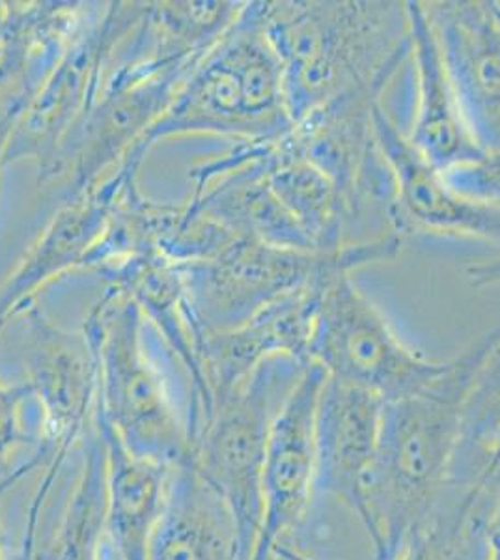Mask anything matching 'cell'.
Returning a JSON list of instances; mask_svg holds the SVG:
<instances>
[{"label": "cell", "instance_id": "obj_1", "mask_svg": "<svg viewBox=\"0 0 500 560\" xmlns=\"http://www.w3.org/2000/svg\"><path fill=\"white\" fill-rule=\"evenodd\" d=\"M499 332L500 324L462 355L444 361L417 393L383 404L362 522L374 560L398 559L430 522L449 485L470 385Z\"/></svg>", "mask_w": 500, "mask_h": 560}, {"label": "cell", "instance_id": "obj_2", "mask_svg": "<svg viewBox=\"0 0 500 560\" xmlns=\"http://www.w3.org/2000/svg\"><path fill=\"white\" fill-rule=\"evenodd\" d=\"M258 10L293 124L346 94L385 96L411 60L407 2L267 0Z\"/></svg>", "mask_w": 500, "mask_h": 560}, {"label": "cell", "instance_id": "obj_3", "mask_svg": "<svg viewBox=\"0 0 500 560\" xmlns=\"http://www.w3.org/2000/svg\"><path fill=\"white\" fill-rule=\"evenodd\" d=\"M144 319L139 303L116 284L86 318L84 337L97 361V415L129 453L176 467L190 459L197 424L153 355Z\"/></svg>", "mask_w": 500, "mask_h": 560}, {"label": "cell", "instance_id": "obj_4", "mask_svg": "<svg viewBox=\"0 0 500 560\" xmlns=\"http://www.w3.org/2000/svg\"><path fill=\"white\" fill-rule=\"evenodd\" d=\"M292 128L279 58L264 33L258 2H247L139 144L152 150L159 140L185 135L264 144L284 139Z\"/></svg>", "mask_w": 500, "mask_h": 560}, {"label": "cell", "instance_id": "obj_5", "mask_svg": "<svg viewBox=\"0 0 500 560\" xmlns=\"http://www.w3.org/2000/svg\"><path fill=\"white\" fill-rule=\"evenodd\" d=\"M399 234L354 243L336 253L275 247L235 237L208 260L177 266L200 338L237 329L275 301L336 273L398 258Z\"/></svg>", "mask_w": 500, "mask_h": 560}, {"label": "cell", "instance_id": "obj_6", "mask_svg": "<svg viewBox=\"0 0 500 560\" xmlns=\"http://www.w3.org/2000/svg\"><path fill=\"white\" fill-rule=\"evenodd\" d=\"M311 361L266 359L213 409L198 433L190 462L234 517L240 560H251L261 522V472L272 424Z\"/></svg>", "mask_w": 500, "mask_h": 560}, {"label": "cell", "instance_id": "obj_7", "mask_svg": "<svg viewBox=\"0 0 500 560\" xmlns=\"http://www.w3.org/2000/svg\"><path fill=\"white\" fill-rule=\"evenodd\" d=\"M148 10L150 4L142 2H113L100 20L84 26L18 116L4 165L34 160L39 184L60 178L63 148L94 107L116 52L133 36Z\"/></svg>", "mask_w": 500, "mask_h": 560}, {"label": "cell", "instance_id": "obj_8", "mask_svg": "<svg viewBox=\"0 0 500 560\" xmlns=\"http://www.w3.org/2000/svg\"><path fill=\"white\" fill-rule=\"evenodd\" d=\"M309 359L327 376L367 388L383 401L417 393L444 366L404 345L351 273L335 275L325 284Z\"/></svg>", "mask_w": 500, "mask_h": 560}, {"label": "cell", "instance_id": "obj_9", "mask_svg": "<svg viewBox=\"0 0 500 560\" xmlns=\"http://www.w3.org/2000/svg\"><path fill=\"white\" fill-rule=\"evenodd\" d=\"M325 370L309 363L272 424L261 472V522L251 560H271L288 540L324 538L316 514V411Z\"/></svg>", "mask_w": 500, "mask_h": 560}, {"label": "cell", "instance_id": "obj_10", "mask_svg": "<svg viewBox=\"0 0 500 560\" xmlns=\"http://www.w3.org/2000/svg\"><path fill=\"white\" fill-rule=\"evenodd\" d=\"M25 319L26 383L44 419L51 464L68 459L73 446L94 427L97 411V361L89 338L71 335L45 316L38 301L18 314Z\"/></svg>", "mask_w": 500, "mask_h": 560}, {"label": "cell", "instance_id": "obj_11", "mask_svg": "<svg viewBox=\"0 0 500 560\" xmlns=\"http://www.w3.org/2000/svg\"><path fill=\"white\" fill-rule=\"evenodd\" d=\"M465 126L481 152L500 150V13L495 0L422 2Z\"/></svg>", "mask_w": 500, "mask_h": 560}, {"label": "cell", "instance_id": "obj_12", "mask_svg": "<svg viewBox=\"0 0 500 560\" xmlns=\"http://www.w3.org/2000/svg\"><path fill=\"white\" fill-rule=\"evenodd\" d=\"M147 155V150L135 147L102 184L63 202L18 269L0 287V329H7L10 319L18 318L45 284L71 269L89 268L90 256L107 236L124 187L139 174Z\"/></svg>", "mask_w": 500, "mask_h": 560}, {"label": "cell", "instance_id": "obj_13", "mask_svg": "<svg viewBox=\"0 0 500 560\" xmlns=\"http://www.w3.org/2000/svg\"><path fill=\"white\" fill-rule=\"evenodd\" d=\"M374 133L393 173L399 236L465 237L500 247V208L454 191L443 173L411 147L383 103L374 108Z\"/></svg>", "mask_w": 500, "mask_h": 560}, {"label": "cell", "instance_id": "obj_14", "mask_svg": "<svg viewBox=\"0 0 500 560\" xmlns=\"http://www.w3.org/2000/svg\"><path fill=\"white\" fill-rule=\"evenodd\" d=\"M383 398L367 388L325 377L316 411V501L335 499L359 522L380 441Z\"/></svg>", "mask_w": 500, "mask_h": 560}, {"label": "cell", "instance_id": "obj_15", "mask_svg": "<svg viewBox=\"0 0 500 560\" xmlns=\"http://www.w3.org/2000/svg\"><path fill=\"white\" fill-rule=\"evenodd\" d=\"M333 277L275 301L237 329L200 338V364L211 400L229 393L271 357L311 361L309 346L314 318L325 284Z\"/></svg>", "mask_w": 500, "mask_h": 560}, {"label": "cell", "instance_id": "obj_16", "mask_svg": "<svg viewBox=\"0 0 500 560\" xmlns=\"http://www.w3.org/2000/svg\"><path fill=\"white\" fill-rule=\"evenodd\" d=\"M407 12L411 21L409 65L415 83V105L411 124L404 133L426 161L446 173L480 158L481 150L465 126L422 2L409 0Z\"/></svg>", "mask_w": 500, "mask_h": 560}, {"label": "cell", "instance_id": "obj_17", "mask_svg": "<svg viewBox=\"0 0 500 560\" xmlns=\"http://www.w3.org/2000/svg\"><path fill=\"white\" fill-rule=\"evenodd\" d=\"M95 428L105 448V559L150 560L174 467L129 453L97 411Z\"/></svg>", "mask_w": 500, "mask_h": 560}, {"label": "cell", "instance_id": "obj_18", "mask_svg": "<svg viewBox=\"0 0 500 560\" xmlns=\"http://www.w3.org/2000/svg\"><path fill=\"white\" fill-rule=\"evenodd\" d=\"M150 560H240L234 517L190 459L172 469Z\"/></svg>", "mask_w": 500, "mask_h": 560}, {"label": "cell", "instance_id": "obj_19", "mask_svg": "<svg viewBox=\"0 0 500 560\" xmlns=\"http://www.w3.org/2000/svg\"><path fill=\"white\" fill-rule=\"evenodd\" d=\"M266 176L272 192L301 224L312 247L319 253L348 247V223L340 192L286 137L269 148Z\"/></svg>", "mask_w": 500, "mask_h": 560}, {"label": "cell", "instance_id": "obj_20", "mask_svg": "<svg viewBox=\"0 0 500 560\" xmlns=\"http://www.w3.org/2000/svg\"><path fill=\"white\" fill-rule=\"evenodd\" d=\"M497 497L481 486L449 482L430 522L394 560H465L486 541Z\"/></svg>", "mask_w": 500, "mask_h": 560}, {"label": "cell", "instance_id": "obj_21", "mask_svg": "<svg viewBox=\"0 0 500 560\" xmlns=\"http://www.w3.org/2000/svg\"><path fill=\"white\" fill-rule=\"evenodd\" d=\"M84 459L70 501L63 510L49 560L105 559V448L97 428L84 438Z\"/></svg>", "mask_w": 500, "mask_h": 560}, {"label": "cell", "instance_id": "obj_22", "mask_svg": "<svg viewBox=\"0 0 500 560\" xmlns=\"http://www.w3.org/2000/svg\"><path fill=\"white\" fill-rule=\"evenodd\" d=\"M500 435V332L470 385L449 482L480 486L486 458Z\"/></svg>", "mask_w": 500, "mask_h": 560}, {"label": "cell", "instance_id": "obj_23", "mask_svg": "<svg viewBox=\"0 0 500 560\" xmlns=\"http://www.w3.org/2000/svg\"><path fill=\"white\" fill-rule=\"evenodd\" d=\"M49 464L42 409L31 385L0 382V482L15 486L28 472Z\"/></svg>", "mask_w": 500, "mask_h": 560}, {"label": "cell", "instance_id": "obj_24", "mask_svg": "<svg viewBox=\"0 0 500 560\" xmlns=\"http://www.w3.org/2000/svg\"><path fill=\"white\" fill-rule=\"evenodd\" d=\"M446 184L478 205L500 208V150L481 152L480 158L443 173Z\"/></svg>", "mask_w": 500, "mask_h": 560}, {"label": "cell", "instance_id": "obj_25", "mask_svg": "<svg viewBox=\"0 0 500 560\" xmlns=\"http://www.w3.org/2000/svg\"><path fill=\"white\" fill-rule=\"evenodd\" d=\"M53 486L39 482L38 488L34 491L28 514H26L25 535L21 541L20 551H18V560H39L38 555V525L44 510L45 501L51 493Z\"/></svg>", "mask_w": 500, "mask_h": 560}, {"label": "cell", "instance_id": "obj_26", "mask_svg": "<svg viewBox=\"0 0 500 560\" xmlns=\"http://www.w3.org/2000/svg\"><path fill=\"white\" fill-rule=\"evenodd\" d=\"M25 107L26 103L23 100H18V97L0 100V168L4 166V152H7L10 131H12L13 124Z\"/></svg>", "mask_w": 500, "mask_h": 560}, {"label": "cell", "instance_id": "obj_27", "mask_svg": "<svg viewBox=\"0 0 500 560\" xmlns=\"http://www.w3.org/2000/svg\"><path fill=\"white\" fill-rule=\"evenodd\" d=\"M470 287L484 288L500 284V256L488 260L473 261L465 268Z\"/></svg>", "mask_w": 500, "mask_h": 560}, {"label": "cell", "instance_id": "obj_28", "mask_svg": "<svg viewBox=\"0 0 500 560\" xmlns=\"http://www.w3.org/2000/svg\"><path fill=\"white\" fill-rule=\"evenodd\" d=\"M317 544L306 541L288 540L272 549L271 560H319L314 551Z\"/></svg>", "mask_w": 500, "mask_h": 560}, {"label": "cell", "instance_id": "obj_29", "mask_svg": "<svg viewBox=\"0 0 500 560\" xmlns=\"http://www.w3.org/2000/svg\"><path fill=\"white\" fill-rule=\"evenodd\" d=\"M480 486L484 490L491 491L493 495L500 497V435L499 440L495 441V445L491 446L488 458H486Z\"/></svg>", "mask_w": 500, "mask_h": 560}, {"label": "cell", "instance_id": "obj_30", "mask_svg": "<svg viewBox=\"0 0 500 560\" xmlns=\"http://www.w3.org/2000/svg\"><path fill=\"white\" fill-rule=\"evenodd\" d=\"M486 560H500V497L486 536Z\"/></svg>", "mask_w": 500, "mask_h": 560}, {"label": "cell", "instance_id": "obj_31", "mask_svg": "<svg viewBox=\"0 0 500 560\" xmlns=\"http://www.w3.org/2000/svg\"><path fill=\"white\" fill-rule=\"evenodd\" d=\"M13 486L0 482V560H18V553H12L10 544H8L7 528L2 522V504H4V497L8 491L12 490Z\"/></svg>", "mask_w": 500, "mask_h": 560}, {"label": "cell", "instance_id": "obj_32", "mask_svg": "<svg viewBox=\"0 0 500 560\" xmlns=\"http://www.w3.org/2000/svg\"><path fill=\"white\" fill-rule=\"evenodd\" d=\"M486 549H475V551H470L469 555H467V559L465 560H486V553H484Z\"/></svg>", "mask_w": 500, "mask_h": 560}, {"label": "cell", "instance_id": "obj_33", "mask_svg": "<svg viewBox=\"0 0 500 560\" xmlns=\"http://www.w3.org/2000/svg\"><path fill=\"white\" fill-rule=\"evenodd\" d=\"M2 20H4V4L0 2V28H2Z\"/></svg>", "mask_w": 500, "mask_h": 560}, {"label": "cell", "instance_id": "obj_34", "mask_svg": "<svg viewBox=\"0 0 500 560\" xmlns=\"http://www.w3.org/2000/svg\"><path fill=\"white\" fill-rule=\"evenodd\" d=\"M495 7H497V10H499L500 13V0H495Z\"/></svg>", "mask_w": 500, "mask_h": 560}]
</instances>
